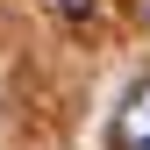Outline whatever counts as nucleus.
Returning a JSON list of instances; mask_svg holds the SVG:
<instances>
[{"label":"nucleus","instance_id":"7ed1b4c3","mask_svg":"<svg viewBox=\"0 0 150 150\" xmlns=\"http://www.w3.org/2000/svg\"><path fill=\"white\" fill-rule=\"evenodd\" d=\"M136 22H150V0H136Z\"/></svg>","mask_w":150,"mask_h":150},{"label":"nucleus","instance_id":"f03ea898","mask_svg":"<svg viewBox=\"0 0 150 150\" xmlns=\"http://www.w3.org/2000/svg\"><path fill=\"white\" fill-rule=\"evenodd\" d=\"M50 7H57V14H64V22H86V14H93V7H100V0H50Z\"/></svg>","mask_w":150,"mask_h":150},{"label":"nucleus","instance_id":"f257e3e1","mask_svg":"<svg viewBox=\"0 0 150 150\" xmlns=\"http://www.w3.org/2000/svg\"><path fill=\"white\" fill-rule=\"evenodd\" d=\"M115 143L122 150H150V79H136L115 107Z\"/></svg>","mask_w":150,"mask_h":150}]
</instances>
